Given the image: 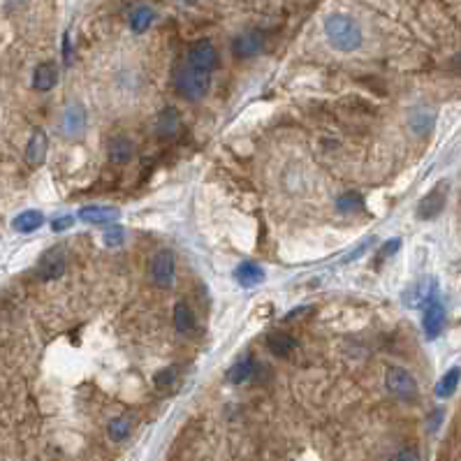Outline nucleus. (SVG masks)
Instances as JSON below:
<instances>
[{
  "mask_svg": "<svg viewBox=\"0 0 461 461\" xmlns=\"http://www.w3.org/2000/svg\"><path fill=\"white\" fill-rule=\"evenodd\" d=\"M86 121H88V116H86V109L81 107V104H70V107L65 109V114H63V132L67 135L70 139H77V137H81V135L86 132Z\"/></svg>",
  "mask_w": 461,
  "mask_h": 461,
  "instance_id": "nucleus-9",
  "label": "nucleus"
},
{
  "mask_svg": "<svg viewBox=\"0 0 461 461\" xmlns=\"http://www.w3.org/2000/svg\"><path fill=\"white\" fill-rule=\"evenodd\" d=\"M44 223V216L40 214V211L30 209V211H24V214H19L17 218L12 221V228L21 232V234H30L35 230H40Z\"/></svg>",
  "mask_w": 461,
  "mask_h": 461,
  "instance_id": "nucleus-22",
  "label": "nucleus"
},
{
  "mask_svg": "<svg viewBox=\"0 0 461 461\" xmlns=\"http://www.w3.org/2000/svg\"><path fill=\"white\" fill-rule=\"evenodd\" d=\"M385 385H387L390 394H394L401 401H415L418 399V380L404 366H390L387 373H385Z\"/></svg>",
  "mask_w": 461,
  "mask_h": 461,
  "instance_id": "nucleus-3",
  "label": "nucleus"
},
{
  "mask_svg": "<svg viewBox=\"0 0 461 461\" xmlns=\"http://www.w3.org/2000/svg\"><path fill=\"white\" fill-rule=\"evenodd\" d=\"M267 348L274 357H281V359L290 357L294 352V348H297V338L285 334V331H274V334L267 336Z\"/></svg>",
  "mask_w": 461,
  "mask_h": 461,
  "instance_id": "nucleus-17",
  "label": "nucleus"
},
{
  "mask_svg": "<svg viewBox=\"0 0 461 461\" xmlns=\"http://www.w3.org/2000/svg\"><path fill=\"white\" fill-rule=\"evenodd\" d=\"M128 21H130L132 33H146L151 24L156 21V12H153V7H149V5H137L130 12V19Z\"/></svg>",
  "mask_w": 461,
  "mask_h": 461,
  "instance_id": "nucleus-21",
  "label": "nucleus"
},
{
  "mask_svg": "<svg viewBox=\"0 0 461 461\" xmlns=\"http://www.w3.org/2000/svg\"><path fill=\"white\" fill-rule=\"evenodd\" d=\"M65 253L60 251V248H51V251H47L40 258V262H37V276L42 278V281H56V278H60L65 274Z\"/></svg>",
  "mask_w": 461,
  "mask_h": 461,
  "instance_id": "nucleus-7",
  "label": "nucleus"
},
{
  "mask_svg": "<svg viewBox=\"0 0 461 461\" xmlns=\"http://www.w3.org/2000/svg\"><path fill=\"white\" fill-rule=\"evenodd\" d=\"M445 202H448V184L443 181V184L434 186L432 191L420 200L418 218H422V221H432V218H436L445 209Z\"/></svg>",
  "mask_w": 461,
  "mask_h": 461,
  "instance_id": "nucleus-5",
  "label": "nucleus"
},
{
  "mask_svg": "<svg viewBox=\"0 0 461 461\" xmlns=\"http://www.w3.org/2000/svg\"><path fill=\"white\" fill-rule=\"evenodd\" d=\"M434 123H436V111L429 107H415L411 111V116H408V125H411V130L418 137H427L434 130Z\"/></svg>",
  "mask_w": 461,
  "mask_h": 461,
  "instance_id": "nucleus-11",
  "label": "nucleus"
},
{
  "mask_svg": "<svg viewBox=\"0 0 461 461\" xmlns=\"http://www.w3.org/2000/svg\"><path fill=\"white\" fill-rule=\"evenodd\" d=\"M172 320H174V329H177L179 334H191L195 327V313L186 301H177V304H174Z\"/></svg>",
  "mask_w": 461,
  "mask_h": 461,
  "instance_id": "nucleus-19",
  "label": "nucleus"
},
{
  "mask_svg": "<svg viewBox=\"0 0 461 461\" xmlns=\"http://www.w3.org/2000/svg\"><path fill=\"white\" fill-rule=\"evenodd\" d=\"M448 67L452 72H457V74H461V54H455L450 58V63H448Z\"/></svg>",
  "mask_w": 461,
  "mask_h": 461,
  "instance_id": "nucleus-33",
  "label": "nucleus"
},
{
  "mask_svg": "<svg viewBox=\"0 0 461 461\" xmlns=\"http://www.w3.org/2000/svg\"><path fill=\"white\" fill-rule=\"evenodd\" d=\"M422 327H425L427 338H438L445 327V308L438 301H429L422 315Z\"/></svg>",
  "mask_w": 461,
  "mask_h": 461,
  "instance_id": "nucleus-10",
  "label": "nucleus"
},
{
  "mask_svg": "<svg viewBox=\"0 0 461 461\" xmlns=\"http://www.w3.org/2000/svg\"><path fill=\"white\" fill-rule=\"evenodd\" d=\"M107 432H109V438H111V441L121 443V441H125V438L130 436L132 425H130V420H128V418H114V420L109 422Z\"/></svg>",
  "mask_w": 461,
  "mask_h": 461,
  "instance_id": "nucleus-26",
  "label": "nucleus"
},
{
  "mask_svg": "<svg viewBox=\"0 0 461 461\" xmlns=\"http://www.w3.org/2000/svg\"><path fill=\"white\" fill-rule=\"evenodd\" d=\"M181 130V116L174 107H165L156 118V132L160 137H174Z\"/></svg>",
  "mask_w": 461,
  "mask_h": 461,
  "instance_id": "nucleus-18",
  "label": "nucleus"
},
{
  "mask_svg": "<svg viewBox=\"0 0 461 461\" xmlns=\"http://www.w3.org/2000/svg\"><path fill=\"white\" fill-rule=\"evenodd\" d=\"M369 246H371V239H366V241H364V244H359V246H357V248H355V251L350 253V255H348V258H345L343 262H352V260H357V258H359V255H362V253H364V251H369Z\"/></svg>",
  "mask_w": 461,
  "mask_h": 461,
  "instance_id": "nucleus-31",
  "label": "nucleus"
},
{
  "mask_svg": "<svg viewBox=\"0 0 461 461\" xmlns=\"http://www.w3.org/2000/svg\"><path fill=\"white\" fill-rule=\"evenodd\" d=\"M234 278L239 281V285L244 288H253V285H260L264 281V271L253 262H244L239 264L237 271H234Z\"/></svg>",
  "mask_w": 461,
  "mask_h": 461,
  "instance_id": "nucleus-20",
  "label": "nucleus"
},
{
  "mask_svg": "<svg viewBox=\"0 0 461 461\" xmlns=\"http://www.w3.org/2000/svg\"><path fill=\"white\" fill-rule=\"evenodd\" d=\"M459 380H461V366H452L448 373H445L441 380L436 385V397L438 399H448L455 394V390L459 387Z\"/></svg>",
  "mask_w": 461,
  "mask_h": 461,
  "instance_id": "nucleus-24",
  "label": "nucleus"
},
{
  "mask_svg": "<svg viewBox=\"0 0 461 461\" xmlns=\"http://www.w3.org/2000/svg\"><path fill=\"white\" fill-rule=\"evenodd\" d=\"M397 461H420V459H418V452L415 450H401L399 452Z\"/></svg>",
  "mask_w": 461,
  "mask_h": 461,
  "instance_id": "nucleus-32",
  "label": "nucleus"
},
{
  "mask_svg": "<svg viewBox=\"0 0 461 461\" xmlns=\"http://www.w3.org/2000/svg\"><path fill=\"white\" fill-rule=\"evenodd\" d=\"M72 225H74L72 216H60V218H56L54 223H51V228H54V232H63V230H70Z\"/></svg>",
  "mask_w": 461,
  "mask_h": 461,
  "instance_id": "nucleus-30",
  "label": "nucleus"
},
{
  "mask_svg": "<svg viewBox=\"0 0 461 461\" xmlns=\"http://www.w3.org/2000/svg\"><path fill=\"white\" fill-rule=\"evenodd\" d=\"M262 47H264V35L260 30H246V33H241L232 40V54L241 60L258 56Z\"/></svg>",
  "mask_w": 461,
  "mask_h": 461,
  "instance_id": "nucleus-8",
  "label": "nucleus"
},
{
  "mask_svg": "<svg viewBox=\"0 0 461 461\" xmlns=\"http://www.w3.org/2000/svg\"><path fill=\"white\" fill-rule=\"evenodd\" d=\"M336 209L341 214H357V211L364 209V198L359 193H343L341 198L336 200Z\"/></svg>",
  "mask_w": 461,
  "mask_h": 461,
  "instance_id": "nucleus-25",
  "label": "nucleus"
},
{
  "mask_svg": "<svg viewBox=\"0 0 461 461\" xmlns=\"http://www.w3.org/2000/svg\"><path fill=\"white\" fill-rule=\"evenodd\" d=\"M174 383H177V371H174L172 366H165V369H160V371H158V373H156V378H153L156 390H170Z\"/></svg>",
  "mask_w": 461,
  "mask_h": 461,
  "instance_id": "nucleus-28",
  "label": "nucleus"
},
{
  "mask_svg": "<svg viewBox=\"0 0 461 461\" xmlns=\"http://www.w3.org/2000/svg\"><path fill=\"white\" fill-rule=\"evenodd\" d=\"M253 369H255V359L253 357H241L239 362H234L228 371V383L232 385H241L246 383L248 378L253 376Z\"/></svg>",
  "mask_w": 461,
  "mask_h": 461,
  "instance_id": "nucleus-23",
  "label": "nucleus"
},
{
  "mask_svg": "<svg viewBox=\"0 0 461 461\" xmlns=\"http://www.w3.org/2000/svg\"><path fill=\"white\" fill-rule=\"evenodd\" d=\"M28 0H5V5L10 7V10H17V7H24Z\"/></svg>",
  "mask_w": 461,
  "mask_h": 461,
  "instance_id": "nucleus-34",
  "label": "nucleus"
},
{
  "mask_svg": "<svg viewBox=\"0 0 461 461\" xmlns=\"http://www.w3.org/2000/svg\"><path fill=\"white\" fill-rule=\"evenodd\" d=\"M174 86H177V93L184 95L186 100H202L211 88V72H204L184 60L174 72Z\"/></svg>",
  "mask_w": 461,
  "mask_h": 461,
  "instance_id": "nucleus-2",
  "label": "nucleus"
},
{
  "mask_svg": "<svg viewBox=\"0 0 461 461\" xmlns=\"http://www.w3.org/2000/svg\"><path fill=\"white\" fill-rule=\"evenodd\" d=\"M399 248H401V239H390V241H385L383 248H380V255H378V262L392 258V255H394Z\"/></svg>",
  "mask_w": 461,
  "mask_h": 461,
  "instance_id": "nucleus-29",
  "label": "nucleus"
},
{
  "mask_svg": "<svg viewBox=\"0 0 461 461\" xmlns=\"http://www.w3.org/2000/svg\"><path fill=\"white\" fill-rule=\"evenodd\" d=\"M107 156L109 160L114 165H125L132 160L135 156V144L123 135H118V137H111L109 139V146H107Z\"/></svg>",
  "mask_w": 461,
  "mask_h": 461,
  "instance_id": "nucleus-14",
  "label": "nucleus"
},
{
  "mask_svg": "<svg viewBox=\"0 0 461 461\" xmlns=\"http://www.w3.org/2000/svg\"><path fill=\"white\" fill-rule=\"evenodd\" d=\"M58 84V67L51 60H44L33 72V88L35 90H51Z\"/></svg>",
  "mask_w": 461,
  "mask_h": 461,
  "instance_id": "nucleus-15",
  "label": "nucleus"
},
{
  "mask_svg": "<svg viewBox=\"0 0 461 461\" xmlns=\"http://www.w3.org/2000/svg\"><path fill=\"white\" fill-rule=\"evenodd\" d=\"M186 63H191L193 67H200V70H204V72H214V67L218 65V51L214 47V42L200 40V42L191 44Z\"/></svg>",
  "mask_w": 461,
  "mask_h": 461,
  "instance_id": "nucleus-6",
  "label": "nucleus"
},
{
  "mask_svg": "<svg viewBox=\"0 0 461 461\" xmlns=\"http://www.w3.org/2000/svg\"><path fill=\"white\" fill-rule=\"evenodd\" d=\"M47 151H49V139L44 130H35L30 135L28 144H26V163L37 167V165L44 163V158H47Z\"/></svg>",
  "mask_w": 461,
  "mask_h": 461,
  "instance_id": "nucleus-13",
  "label": "nucleus"
},
{
  "mask_svg": "<svg viewBox=\"0 0 461 461\" xmlns=\"http://www.w3.org/2000/svg\"><path fill=\"white\" fill-rule=\"evenodd\" d=\"M102 241H104V246H109V248L123 246V241H125L123 228H118V225H107L102 232Z\"/></svg>",
  "mask_w": 461,
  "mask_h": 461,
  "instance_id": "nucleus-27",
  "label": "nucleus"
},
{
  "mask_svg": "<svg viewBox=\"0 0 461 461\" xmlns=\"http://www.w3.org/2000/svg\"><path fill=\"white\" fill-rule=\"evenodd\" d=\"M118 216H121V211L116 207H100V204H90V207L79 209L81 221L93 223V225H109V223H114Z\"/></svg>",
  "mask_w": 461,
  "mask_h": 461,
  "instance_id": "nucleus-12",
  "label": "nucleus"
},
{
  "mask_svg": "<svg viewBox=\"0 0 461 461\" xmlns=\"http://www.w3.org/2000/svg\"><path fill=\"white\" fill-rule=\"evenodd\" d=\"M434 292H436V281L434 278H425V281H420L415 288H411L406 292L404 301L408 306H422V304H429V301H434Z\"/></svg>",
  "mask_w": 461,
  "mask_h": 461,
  "instance_id": "nucleus-16",
  "label": "nucleus"
},
{
  "mask_svg": "<svg viewBox=\"0 0 461 461\" xmlns=\"http://www.w3.org/2000/svg\"><path fill=\"white\" fill-rule=\"evenodd\" d=\"M324 35H327L331 47L338 49V51H345V54L348 51L359 49L362 40H364L357 21H355L352 17H348V14H341V12H334L324 19Z\"/></svg>",
  "mask_w": 461,
  "mask_h": 461,
  "instance_id": "nucleus-1",
  "label": "nucleus"
},
{
  "mask_svg": "<svg viewBox=\"0 0 461 461\" xmlns=\"http://www.w3.org/2000/svg\"><path fill=\"white\" fill-rule=\"evenodd\" d=\"M151 278L160 290H170L174 285V278H177V260H174L172 251H158L149 264Z\"/></svg>",
  "mask_w": 461,
  "mask_h": 461,
  "instance_id": "nucleus-4",
  "label": "nucleus"
}]
</instances>
